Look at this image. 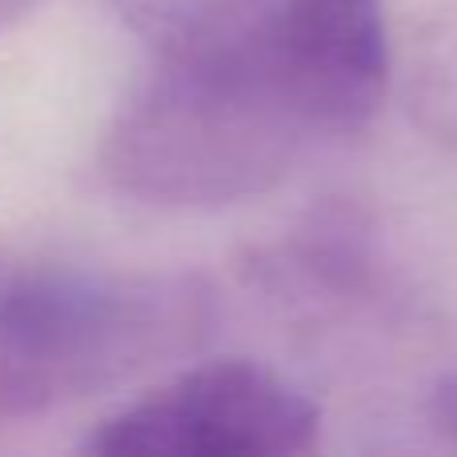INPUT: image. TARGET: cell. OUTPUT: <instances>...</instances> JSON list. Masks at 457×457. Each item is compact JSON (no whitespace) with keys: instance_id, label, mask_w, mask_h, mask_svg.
Returning <instances> with one entry per match:
<instances>
[{"instance_id":"7a4b0ae2","label":"cell","mask_w":457,"mask_h":457,"mask_svg":"<svg viewBox=\"0 0 457 457\" xmlns=\"http://www.w3.org/2000/svg\"><path fill=\"white\" fill-rule=\"evenodd\" d=\"M213 325L217 293L201 273L0 245V426L181 361L205 345Z\"/></svg>"},{"instance_id":"277c9868","label":"cell","mask_w":457,"mask_h":457,"mask_svg":"<svg viewBox=\"0 0 457 457\" xmlns=\"http://www.w3.org/2000/svg\"><path fill=\"white\" fill-rule=\"evenodd\" d=\"M261 297L309 325L381 313L394 301L386 245L357 201H321L245 261Z\"/></svg>"},{"instance_id":"6da1fadb","label":"cell","mask_w":457,"mask_h":457,"mask_svg":"<svg viewBox=\"0 0 457 457\" xmlns=\"http://www.w3.org/2000/svg\"><path fill=\"white\" fill-rule=\"evenodd\" d=\"M389 80L386 0H281L217 45L153 56L101 137V177L161 209L261 197L361 133Z\"/></svg>"},{"instance_id":"ba28073f","label":"cell","mask_w":457,"mask_h":457,"mask_svg":"<svg viewBox=\"0 0 457 457\" xmlns=\"http://www.w3.org/2000/svg\"><path fill=\"white\" fill-rule=\"evenodd\" d=\"M40 4H45V0H0V32H8L21 21H29Z\"/></svg>"},{"instance_id":"52a82bcc","label":"cell","mask_w":457,"mask_h":457,"mask_svg":"<svg viewBox=\"0 0 457 457\" xmlns=\"http://www.w3.org/2000/svg\"><path fill=\"white\" fill-rule=\"evenodd\" d=\"M429 426L442 437L457 442V370L445 373V378L437 381V389L429 394Z\"/></svg>"},{"instance_id":"5b68a950","label":"cell","mask_w":457,"mask_h":457,"mask_svg":"<svg viewBox=\"0 0 457 457\" xmlns=\"http://www.w3.org/2000/svg\"><path fill=\"white\" fill-rule=\"evenodd\" d=\"M153 56L193 53L257 24L281 0H112Z\"/></svg>"},{"instance_id":"8992f818","label":"cell","mask_w":457,"mask_h":457,"mask_svg":"<svg viewBox=\"0 0 457 457\" xmlns=\"http://www.w3.org/2000/svg\"><path fill=\"white\" fill-rule=\"evenodd\" d=\"M413 117L437 141L457 145V16L429 21L410 61Z\"/></svg>"},{"instance_id":"3957f363","label":"cell","mask_w":457,"mask_h":457,"mask_svg":"<svg viewBox=\"0 0 457 457\" xmlns=\"http://www.w3.org/2000/svg\"><path fill=\"white\" fill-rule=\"evenodd\" d=\"M321 434L301 386L249 357H209L120 405L85 437L101 457H285Z\"/></svg>"}]
</instances>
